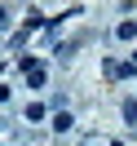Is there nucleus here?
Listing matches in <instances>:
<instances>
[{"label": "nucleus", "instance_id": "obj_1", "mask_svg": "<svg viewBox=\"0 0 137 146\" xmlns=\"http://www.w3.org/2000/svg\"><path fill=\"white\" fill-rule=\"evenodd\" d=\"M71 124H75V119L66 115V111H58V115H53V133H71Z\"/></svg>", "mask_w": 137, "mask_h": 146}, {"label": "nucleus", "instance_id": "obj_2", "mask_svg": "<svg viewBox=\"0 0 137 146\" xmlns=\"http://www.w3.org/2000/svg\"><path fill=\"white\" fill-rule=\"evenodd\" d=\"M115 36H119V40H133V36H137V27H133V22H119Z\"/></svg>", "mask_w": 137, "mask_h": 146}, {"label": "nucleus", "instance_id": "obj_3", "mask_svg": "<svg viewBox=\"0 0 137 146\" xmlns=\"http://www.w3.org/2000/svg\"><path fill=\"white\" fill-rule=\"evenodd\" d=\"M124 119H128V124H137V98H133V102H124Z\"/></svg>", "mask_w": 137, "mask_h": 146}]
</instances>
